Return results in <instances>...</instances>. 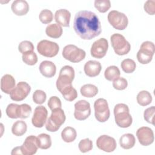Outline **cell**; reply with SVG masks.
Masks as SVG:
<instances>
[{
  "instance_id": "74e56055",
  "label": "cell",
  "mask_w": 155,
  "mask_h": 155,
  "mask_svg": "<svg viewBox=\"0 0 155 155\" xmlns=\"http://www.w3.org/2000/svg\"><path fill=\"white\" fill-rule=\"evenodd\" d=\"M47 98L46 93L41 90H36L33 94V101L37 104H42Z\"/></svg>"
},
{
  "instance_id": "4316f807",
  "label": "cell",
  "mask_w": 155,
  "mask_h": 155,
  "mask_svg": "<svg viewBox=\"0 0 155 155\" xmlns=\"http://www.w3.org/2000/svg\"><path fill=\"white\" fill-rule=\"evenodd\" d=\"M38 146L39 148L42 150L48 149L51 146V139L50 135L42 133L37 137Z\"/></svg>"
},
{
  "instance_id": "836d02e7",
  "label": "cell",
  "mask_w": 155,
  "mask_h": 155,
  "mask_svg": "<svg viewBox=\"0 0 155 155\" xmlns=\"http://www.w3.org/2000/svg\"><path fill=\"white\" fill-rule=\"evenodd\" d=\"M94 4L95 8L101 13L107 12L111 7V2L109 0H96Z\"/></svg>"
},
{
  "instance_id": "8fae6325",
  "label": "cell",
  "mask_w": 155,
  "mask_h": 155,
  "mask_svg": "<svg viewBox=\"0 0 155 155\" xmlns=\"http://www.w3.org/2000/svg\"><path fill=\"white\" fill-rule=\"evenodd\" d=\"M31 91V87L26 82H19L10 94L12 100L21 101L26 98Z\"/></svg>"
},
{
  "instance_id": "cb8c5ba5",
  "label": "cell",
  "mask_w": 155,
  "mask_h": 155,
  "mask_svg": "<svg viewBox=\"0 0 155 155\" xmlns=\"http://www.w3.org/2000/svg\"><path fill=\"white\" fill-rule=\"evenodd\" d=\"M62 27L58 24H51L47 25L45 28L46 35L51 38L57 39L61 36L62 34Z\"/></svg>"
},
{
  "instance_id": "1f68e13d",
  "label": "cell",
  "mask_w": 155,
  "mask_h": 155,
  "mask_svg": "<svg viewBox=\"0 0 155 155\" xmlns=\"http://www.w3.org/2000/svg\"><path fill=\"white\" fill-rule=\"evenodd\" d=\"M122 70L126 73H131L136 70V62L131 59H125L120 64Z\"/></svg>"
},
{
  "instance_id": "7c38bea8",
  "label": "cell",
  "mask_w": 155,
  "mask_h": 155,
  "mask_svg": "<svg viewBox=\"0 0 155 155\" xmlns=\"http://www.w3.org/2000/svg\"><path fill=\"white\" fill-rule=\"evenodd\" d=\"M91 114L90 103L85 100H80L74 104V116L78 120L87 119Z\"/></svg>"
},
{
  "instance_id": "4dcf8cb0",
  "label": "cell",
  "mask_w": 155,
  "mask_h": 155,
  "mask_svg": "<svg viewBox=\"0 0 155 155\" xmlns=\"http://www.w3.org/2000/svg\"><path fill=\"white\" fill-rule=\"evenodd\" d=\"M137 103L141 106H147L152 102V96L150 92L145 90L140 91L136 97Z\"/></svg>"
},
{
  "instance_id": "ba28073f",
  "label": "cell",
  "mask_w": 155,
  "mask_h": 155,
  "mask_svg": "<svg viewBox=\"0 0 155 155\" xmlns=\"http://www.w3.org/2000/svg\"><path fill=\"white\" fill-rule=\"evenodd\" d=\"M94 116L96 120L100 122H106L110 117V112L106 99L99 98L94 103Z\"/></svg>"
},
{
  "instance_id": "484cf974",
  "label": "cell",
  "mask_w": 155,
  "mask_h": 155,
  "mask_svg": "<svg viewBox=\"0 0 155 155\" xmlns=\"http://www.w3.org/2000/svg\"><path fill=\"white\" fill-rule=\"evenodd\" d=\"M81 94L85 97H93L98 93V88L96 86L88 84L82 86L80 90Z\"/></svg>"
},
{
  "instance_id": "d590c367",
  "label": "cell",
  "mask_w": 155,
  "mask_h": 155,
  "mask_svg": "<svg viewBox=\"0 0 155 155\" xmlns=\"http://www.w3.org/2000/svg\"><path fill=\"white\" fill-rule=\"evenodd\" d=\"M39 18L42 23L47 24L53 21V15L51 10L48 9H44L40 12Z\"/></svg>"
},
{
  "instance_id": "9a60e30c",
  "label": "cell",
  "mask_w": 155,
  "mask_h": 155,
  "mask_svg": "<svg viewBox=\"0 0 155 155\" xmlns=\"http://www.w3.org/2000/svg\"><path fill=\"white\" fill-rule=\"evenodd\" d=\"M48 111L44 106H38L35 108L31 119L33 125L36 128H42L47 121Z\"/></svg>"
},
{
  "instance_id": "d4e9b609",
  "label": "cell",
  "mask_w": 155,
  "mask_h": 155,
  "mask_svg": "<svg viewBox=\"0 0 155 155\" xmlns=\"http://www.w3.org/2000/svg\"><path fill=\"white\" fill-rule=\"evenodd\" d=\"M77 136L76 130L71 127H67L61 132V137L62 140L67 143L73 142Z\"/></svg>"
},
{
  "instance_id": "6da1fadb",
  "label": "cell",
  "mask_w": 155,
  "mask_h": 155,
  "mask_svg": "<svg viewBox=\"0 0 155 155\" xmlns=\"http://www.w3.org/2000/svg\"><path fill=\"white\" fill-rule=\"evenodd\" d=\"M73 28L76 33L84 40L92 39L102 31L99 18L94 13L88 10H81L75 15Z\"/></svg>"
},
{
  "instance_id": "2e32d148",
  "label": "cell",
  "mask_w": 155,
  "mask_h": 155,
  "mask_svg": "<svg viewBox=\"0 0 155 155\" xmlns=\"http://www.w3.org/2000/svg\"><path fill=\"white\" fill-rule=\"evenodd\" d=\"M136 136L139 143L143 146H148L154 140L153 131L148 127H142L136 131Z\"/></svg>"
},
{
  "instance_id": "ab89813d",
  "label": "cell",
  "mask_w": 155,
  "mask_h": 155,
  "mask_svg": "<svg viewBox=\"0 0 155 155\" xmlns=\"http://www.w3.org/2000/svg\"><path fill=\"white\" fill-rule=\"evenodd\" d=\"M18 50L22 54L28 51H33L34 45L29 41H23L18 45Z\"/></svg>"
},
{
  "instance_id": "d6986e66",
  "label": "cell",
  "mask_w": 155,
  "mask_h": 155,
  "mask_svg": "<svg viewBox=\"0 0 155 155\" xmlns=\"http://www.w3.org/2000/svg\"><path fill=\"white\" fill-rule=\"evenodd\" d=\"M71 18L70 12L67 9L58 10L54 14V19L61 26L68 27Z\"/></svg>"
},
{
  "instance_id": "8d00e7d4",
  "label": "cell",
  "mask_w": 155,
  "mask_h": 155,
  "mask_svg": "<svg viewBox=\"0 0 155 155\" xmlns=\"http://www.w3.org/2000/svg\"><path fill=\"white\" fill-rule=\"evenodd\" d=\"M78 147L81 153H85L91 151L93 148V142L89 138L81 140L79 144Z\"/></svg>"
},
{
  "instance_id": "ee69618b",
  "label": "cell",
  "mask_w": 155,
  "mask_h": 155,
  "mask_svg": "<svg viewBox=\"0 0 155 155\" xmlns=\"http://www.w3.org/2000/svg\"><path fill=\"white\" fill-rule=\"evenodd\" d=\"M144 10L150 15H154L155 13V1L149 0L144 4Z\"/></svg>"
},
{
  "instance_id": "f6af8a7d",
  "label": "cell",
  "mask_w": 155,
  "mask_h": 155,
  "mask_svg": "<svg viewBox=\"0 0 155 155\" xmlns=\"http://www.w3.org/2000/svg\"><path fill=\"white\" fill-rule=\"evenodd\" d=\"M12 154H22L21 147H16L12 150Z\"/></svg>"
},
{
  "instance_id": "52a82bcc",
  "label": "cell",
  "mask_w": 155,
  "mask_h": 155,
  "mask_svg": "<svg viewBox=\"0 0 155 155\" xmlns=\"http://www.w3.org/2000/svg\"><path fill=\"white\" fill-rule=\"evenodd\" d=\"M154 50L155 46L153 42L151 41L142 42L136 55L137 61L142 64L150 63L153 59Z\"/></svg>"
},
{
  "instance_id": "7402d4cb",
  "label": "cell",
  "mask_w": 155,
  "mask_h": 155,
  "mask_svg": "<svg viewBox=\"0 0 155 155\" xmlns=\"http://www.w3.org/2000/svg\"><path fill=\"white\" fill-rule=\"evenodd\" d=\"M12 12L17 16H24L29 10V5L26 1L16 0L13 2L11 5Z\"/></svg>"
},
{
  "instance_id": "30bf717a",
  "label": "cell",
  "mask_w": 155,
  "mask_h": 155,
  "mask_svg": "<svg viewBox=\"0 0 155 155\" xmlns=\"http://www.w3.org/2000/svg\"><path fill=\"white\" fill-rule=\"evenodd\" d=\"M59 50L57 43L48 40H42L38 43L37 50L38 53L45 57L53 58L57 55Z\"/></svg>"
},
{
  "instance_id": "603a6c76",
  "label": "cell",
  "mask_w": 155,
  "mask_h": 155,
  "mask_svg": "<svg viewBox=\"0 0 155 155\" xmlns=\"http://www.w3.org/2000/svg\"><path fill=\"white\" fill-rule=\"evenodd\" d=\"M136 143L134 136L131 133L123 134L119 139L120 147L125 150H129L133 148Z\"/></svg>"
},
{
  "instance_id": "f1b7e54d",
  "label": "cell",
  "mask_w": 155,
  "mask_h": 155,
  "mask_svg": "<svg viewBox=\"0 0 155 155\" xmlns=\"http://www.w3.org/2000/svg\"><path fill=\"white\" fill-rule=\"evenodd\" d=\"M59 92L64 98L68 101H73L78 97V92L72 85L62 88Z\"/></svg>"
},
{
  "instance_id": "d6a6232c",
  "label": "cell",
  "mask_w": 155,
  "mask_h": 155,
  "mask_svg": "<svg viewBox=\"0 0 155 155\" xmlns=\"http://www.w3.org/2000/svg\"><path fill=\"white\" fill-rule=\"evenodd\" d=\"M22 61L28 65H34L38 62V56L34 51H28L22 54Z\"/></svg>"
},
{
  "instance_id": "5bb4252c",
  "label": "cell",
  "mask_w": 155,
  "mask_h": 155,
  "mask_svg": "<svg viewBox=\"0 0 155 155\" xmlns=\"http://www.w3.org/2000/svg\"><path fill=\"white\" fill-rule=\"evenodd\" d=\"M97 147L107 153L113 152L115 150L117 147L115 139L108 135H102L96 140Z\"/></svg>"
},
{
  "instance_id": "83f0119b",
  "label": "cell",
  "mask_w": 155,
  "mask_h": 155,
  "mask_svg": "<svg viewBox=\"0 0 155 155\" xmlns=\"http://www.w3.org/2000/svg\"><path fill=\"white\" fill-rule=\"evenodd\" d=\"M27 129L26 123L23 120H17L12 125V132L16 136H21L24 134Z\"/></svg>"
},
{
  "instance_id": "44dd1931",
  "label": "cell",
  "mask_w": 155,
  "mask_h": 155,
  "mask_svg": "<svg viewBox=\"0 0 155 155\" xmlns=\"http://www.w3.org/2000/svg\"><path fill=\"white\" fill-rule=\"evenodd\" d=\"M15 78L9 74L4 75L1 79V90L6 94H10L16 87Z\"/></svg>"
},
{
  "instance_id": "ffe728a7",
  "label": "cell",
  "mask_w": 155,
  "mask_h": 155,
  "mask_svg": "<svg viewBox=\"0 0 155 155\" xmlns=\"http://www.w3.org/2000/svg\"><path fill=\"white\" fill-rule=\"evenodd\" d=\"M40 73L45 78H52L56 72V67L55 64L49 61H42L39 67Z\"/></svg>"
},
{
  "instance_id": "8992f818",
  "label": "cell",
  "mask_w": 155,
  "mask_h": 155,
  "mask_svg": "<svg viewBox=\"0 0 155 155\" xmlns=\"http://www.w3.org/2000/svg\"><path fill=\"white\" fill-rule=\"evenodd\" d=\"M64 58L73 63H78L84 59L86 56L85 51L77 46L69 44L64 47L62 50Z\"/></svg>"
},
{
  "instance_id": "5b68a950",
  "label": "cell",
  "mask_w": 155,
  "mask_h": 155,
  "mask_svg": "<svg viewBox=\"0 0 155 155\" xmlns=\"http://www.w3.org/2000/svg\"><path fill=\"white\" fill-rule=\"evenodd\" d=\"M74 70L70 65H65L61 68L58 78L56 80V87L59 91L62 88L71 85L74 78Z\"/></svg>"
},
{
  "instance_id": "b9f144b4",
  "label": "cell",
  "mask_w": 155,
  "mask_h": 155,
  "mask_svg": "<svg viewBox=\"0 0 155 155\" xmlns=\"http://www.w3.org/2000/svg\"><path fill=\"white\" fill-rule=\"evenodd\" d=\"M154 113H155L154 106H152L147 108L144 111V113H143V117L145 121H147L148 123L154 125Z\"/></svg>"
},
{
  "instance_id": "e0dca14e",
  "label": "cell",
  "mask_w": 155,
  "mask_h": 155,
  "mask_svg": "<svg viewBox=\"0 0 155 155\" xmlns=\"http://www.w3.org/2000/svg\"><path fill=\"white\" fill-rule=\"evenodd\" d=\"M21 147L22 154L33 155L35 154L39 148L37 143V137L31 135L26 137Z\"/></svg>"
},
{
  "instance_id": "f35d334b",
  "label": "cell",
  "mask_w": 155,
  "mask_h": 155,
  "mask_svg": "<svg viewBox=\"0 0 155 155\" xmlns=\"http://www.w3.org/2000/svg\"><path fill=\"white\" fill-rule=\"evenodd\" d=\"M18 104H10L6 108L5 112L7 116L12 119H17L18 111Z\"/></svg>"
},
{
  "instance_id": "f546056e",
  "label": "cell",
  "mask_w": 155,
  "mask_h": 155,
  "mask_svg": "<svg viewBox=\"0 0 155 155\" xmlns=\"http://www.w3.org/2000/svg\"><path fill=\"white\" fill-rule=\"evenodd\" d=\"M120 72L119 68L115 65L108 67L104 72L105 79L109 81H113L116 79L120 77Z\"/></svg>"
},
{
  "instance_id": "3957f363",
  "label": "cell",
  "mask_w": 155,
  "mask_h": 155,
  "mask_svg": "<svg viewBox=\"0 0 155 155\" xmlns=\"http://www.w3.org/2000/svg\"><path fill=\"white\" fill-rule=\"evenodd\" d=\"M65 115L61 108H57L51 110V114L45 124V128L51 132L58 131L65 121Z\"/></svg>"
},
{
  "instance_id": "ac0fdd59",
  "label": "cell",
  "mask_w": 155,
  "mask_h": 155,
  "mask_svg": "<svg viewBox=\"0 0 155 155\" xmlns=\"http://www.w3.org/2000/svg\"><path fill=\"white\" fill-rule=\"evenodd\" d=\"M102 66L99 61L90 60L87 62L84 67L85 74L89 77H95L99 74Z\"/></svg>"
},
{
  "instance_id": "7bdbcfd3",
  "label": "cell",
  "mask_w": 155,
  "mask_h": 155,
  "mask_svg": "<svg viewBox=\"0 0 155 155\" xmlns=\"http://www.w3.org/2000/svg\"><path fill=\"white\" fill-rule=\"evenodd\" d=\"M47 105L51 110L57 108H61L62 104L60 99L57 96H51L48 99Z\"/></svg>"
},
{
  "instance_id": "277c9868",
  "label": "cell",
  "mask_w": 155,
  "mask_h": 155,
  "mask_svg": "<svg viewBox=\"0 0 155 155\" xmlns=\"http://www.w3.org/2000/svg\"><path fill=\"white\" fill-rule=\"evenodd\" d=\"M110 40L112 47L117 55H125L130 51L131 45L122 35L114 33L111 36Z\"/></svg>"
},
{
  "instance_id": "4fadbf2b",
  "label": "cell",
  "mask_w": 155,
  "mask_h": 155,
  "mask_svg": "<svg viewBox=\"0 0 155 155\" xmlns=\"http://www.w3.org/2000/svg\"><path fill=\"white\" fill-rule=\"evenodd\" d=\"M108 48V42L105 38H100L94 41L91 47V55L97 59L104 58Z\"/></svg>"
},
{
  "instance_id": "60d3db41",
  "label": "cell",
  "mask_w": 155,
  "mask_h": 155,
  "mask_svg": "<svg viewBox=\"0 0 155 155\" xmlns=\"http://www.w3.org/2000/svg\"><path fill=\"white\" fill-rule=\"evenodd\" d=\"M128 86V82L126 79L119 77L113 82V87L114 89L117 90H125Z\"/></svg>"
},
{
  "instance_id": "7a4b0ae2",
  "label": "cell",
  "mask_w": 155,
  "mask_h": 155,
  "mask_svg": "<svg viewBox=\"0 0 155 155\" xmlns=\"http://www.w3.org/2000/svg\"><path fill=\"white\" fill-rule=\"evenodd\" d=\"M114 119L117 126L121 128H128L131 126L133 119L130 114V110L125 104H117L114 108Z\"/></svg>"
},
{
  "instance_id": "e575fe53",
  "label": "cell",
  "mask_w": 155,
  "mask_h": 155,
  "mask_svg": "<svg viewBox=\"0 0 155 155\" xmlns=\"http://www.w3.org/2000/svg\"><path fill=\"white\" fill-rule=\"evenodd\" d=\"M31 112V107L27 104L19 105L18 107V118L26 119L28 118Z\"/></svg>"
},
{
  "instance_id": "9c48e42d",
  "label": "cell",
  "mask_w": 155,
  "mask_h": 155,
  "mask_svg": "<svg viewBox=\"0 0 155 155\" xmlns=\"http://www.w3.org/2000/svg\"><path fill=\"white\" fill-rule=\"evenodd\" d=\"M107 18L111 25L118 30L125 29L128 24L127 16L124 13L117 10H111Z\"/></svg>"
}]
</instances>
